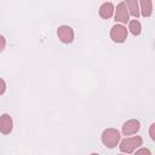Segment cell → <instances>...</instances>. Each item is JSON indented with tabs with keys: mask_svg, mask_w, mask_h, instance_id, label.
Segmentation results:
<instances>
[{
	"mask_svg": "<svg viewBox=\"0 0 155 155\" xmlns=\"http://www.w3.org/2000/svg\"><path fill=\"white\" fill-rule=\"evenodd\" d=\"M120 139H121V136L116 128H107L102 133V143L109 149L115 148L119 144Z\"/></svg>",
	"mask_w": 155,
	"mask_h": 155,
	"instance_id": "6da1fadb",
	"label": "cell"
},
{
	"mask_svg": "<svg viewBox=\"0 0 155 155\" xmlns=\"http://www.w3.org/2000/svg\"><path fill=\"white\" fill-rule=\"evenodd\" d=\"M143 144V139L140 136H134V137H128V138H125L120 142V150L125 154H131L133 153L137 148H139L140 145Z\"/></svg>",
	"mask_w": 155,
	"mask_h": 155,
	"instance_id": "7a4b0ae2",
	"label": "cell"
},
{
	"mask_svg": "<svg viewBox=\"0 0 155 155\" xmlns=\"http://www.w3.org/2000/svg\"><path fill=\"white\" fill-rule=\"evenodd\" d=\"M127 34H128V30L122 24H115L110 29V38L114 42H117V44L125 42L127 39Z\"/></svg>",
	"mask_w": 155,
	"mask_h": 155,
	"instance_id": "3957f363",
	"label": "cell"
},
{
	"mask_svg": "<svg viewBox=\"0 0 155 155\" xmlns=\"http://www.w3.org/2000/svg\"><path fill=\"white\" fill-rule=\"evenodd\" d=\"M57 36L63 44H70L74 40V30L69 25H61L57 29Z\"/></svg>",
	"mask_w": 155,
	"mask_h": 155,
	"instance_id": "277c9868",
	"label": "cell"
},
{
	"mask_svg": "<svg viewBox=\"0 0 155 155\" xmlns=\"http://www.w3.org/2000/svg\"><path fill=\"white\" fill-rule=\"evenodd\" d=\"M115 21L116 22H120V23H127L130 21V15H128V10L126 7V4L125 2H120L117 6H116V10H115Z\"/></svg>",
	"mask_w": 155,
	"mask_h": 155,
	"instance_id": "5b68a950",
	"label": "cell"
},
{
	"mask_svg": "<svg viewBox=\"0 0 155 155\" xmlns=\"http://www.w3.org/2000/svg\"><path fill=\"white\" fill-rule=\"evenodd\" d=\"M139 128H140V122L136 119H131V120H127L122 125V133L124 136H131V134L137 133Z\"/></svg>",
	"mask_w": 155,
	"mask_h": 155,
	"instance_id": "8992f818",
	"label": "cell"
},
{
	"mask_svg": "<svg viewBox=\"0 0 155 155\" xmlns=\"http://www.w3.org/2000/svg\"><path fill=\"white\" fill-rule=\"evenodd\" d=\"M13 128V121L8 114H2L0 115V132L2 134H8L11 133Z\"/></svg>",
	"mask_w": 155,
	"mask_h": 155,
	"instance_id": "52a82bcc",
	"label": "cell"
},
{
	"mask_svg": "<svg viewBox=\"0 0 155 155\" xmlns=\"http://www.w3.org/2000/svg\"><path fill=\"white\" fill-rule=\"evenodd\" d=\"M114 5L111 2H103L99 7V16L104 19H109L114 15Z\"/></svg>",
	"mask_w": 155,
	"mask_h": 155,
	"instance_id": "ba28073f",
	"label": "cell"
},
{
	"mask_svg": "<svg viewBox=\"0 0 155 155\" xmlns=\"http://www.w3.org/2000/svg\"><path fill=\"white\" fill-rule=\"evenodd\" d=\"M140 6V12L143 17H150L153 13V1L151 0H142L139 4Z\"/></svg>",
	"mask_w": 155,
	"mask_h": 155,
	"instance_id": "9c48e42d",
	"label": "cell"
},
{
	"mask_svg": "<svg viewBox=\"0 0 155 155\" xmlns=\"http://www.w3.org/2000/svg\"><path fill=\"white\" fill-rule=\"evenodd\" d=\"M126 7L128 10V15L133 16L134 18L139 17V5L137 0H126Z\"/></svg>",
	"mask_w": 155,
	"mask_h": 155,
	"instance_id": "30bf717a",
	"label": "cell"
},
{
	"mask_svg": "<svg viewBox=\"0 0 155 155\" xmlns=\"http://www.w3.org/2000/svg\"><path fill=\"white\" fill-rule=\"evenodd\" d=\"M127 30H130L132 35L138 36L140 34V31H142V25H140L139 21H137V19L128 21V29Z\"/></svg>",
	"mask_w": 155,
	"mask_h": 155,
	"instance_id": "8fae6325",
	"label": "cell"
},
{
	"mask_svg": "<svg viewBox=\"0 0 155 155\" xmlns=\"http://www.w3.org/2000/svg\"><path fill=\"white\" fill-rule=\"evenodd\" d=\"M134 155H151V151L148 148H140L134 153Z\"/></svg>",
	"mask_w": 155,
	"mask_h": 155,
	"instance_id": "7c38bea8",
	"label": "cell"
},
{
	"mask_svg": "<svg viewBox=\"0 0 155 155\" xmlns=\"http://www.w3.org/2000/svg\"><path fill=\"white\" fill-rule=\"evenodd\" d=\"M5 91H6V82L0 78V96L4 94Z\"/></svg>",
	"mask_w": 155,
	"mask_h": 155,
	"instance_id": "4fadbf2b",
	"label": "cell"
},
{
	"mask_svg": "<svg viewBox=\"0 0 155 155\" xmlns=\"http://www.w3.org/2000/svg\"><path fill=\"white\" fill-rule=\"evenodd\" d=\"M5 46H6V40H5V38L2 35H0V53L4 51Z\"/></svg>",
	"mask_w": 155,
	"mask_h": 155,
	"instance_id": "5bb4252c",
	"label": "cell"
},
{
	"mask_svg": "<svg viewBox=\"0 0 155 155\" xmlns=\"http://www.w3.org/2000/svg\"><path fill=\"white\" fill-rule=\"evenodd\" d=\"M154 128H155V124H151L150 125V130H149V134H150V138L153 140H155V134H154Z\"/></svg>",
	"mask_w": 155,
	"mask_h": 155,
	"instance_id": "9a60e30c",
	"label": "cell"
},
{
	"mask_svg": "<svg viewBox=\"0 0 155 155\" xmlns=\"http://www.w3.org/2000/svg\"><path fill=\"white\" fill-rule=\"evenodd\" d=\"M91 155H99V154H96V153H93V154H91Z\"/></svg>",
	"mask_w": 155,
	"mask_h": 155,
	"instance_id": "2e32d148",
	"label": "cell"
},
{
	"mask_svg": "<svg viewBox=\"0 0 155 155\" xmlns=\"http://www.w3.org/2000/svg\"><path fill=\"white\" fill-rule=\"evenodd\" d=\"M119 155H125V154H119Z\"/></svg>",
	"mask_w": 155,
	"mask_h": 155,
	"instance_id": "e0dca14e",
	"label": "cell"
}]
</instances>
